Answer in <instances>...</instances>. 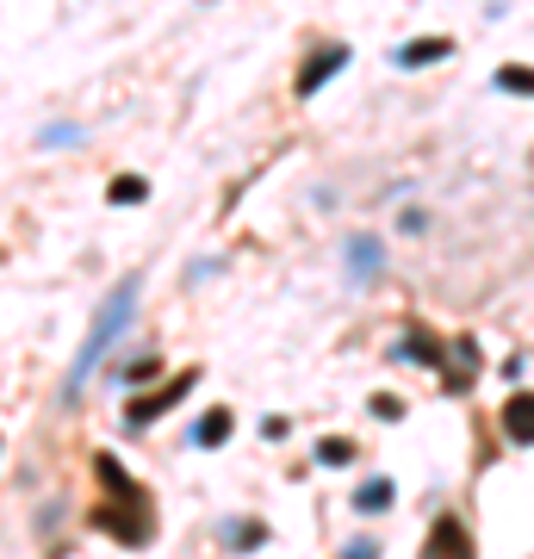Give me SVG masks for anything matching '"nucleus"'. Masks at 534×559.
I'll return each mask as SVG.
<instances>
[{
    "instance_id": "nucleus-11",
    "label": "nucleus",
    "mask_w": 534,
    "mask_h": 559,
    "mask_svg": "<svg viewBox=\"0 0 534 559\" xmlns=\"http://www.w3.org/2000/svg\"><path fill=\"white\" fill-rule=\"evenodd\" d=\"M143 193H150V187H143L138 175H119V180H112V187H106V200H112V205H138Z\"/></svg>"
},
{
    "instance_id": "nucleus-5",
    "label": "nucleus",
    "mask_w": 534,
    "mask_h": 559,
    "mask_svg": "<svg viewBox=\"0 0 534 559\" xmlns=\"http://www.w3.org/2000/svg\"><path fill=\"white\" fill-rule=\"evenodd\" d=\"M336 69H348V44H330V50H317V57L298 69V100H311V94L336 75Z\"/></svg>"
},
{
    "instance_id": "nucleus-16",
    "label": "nucleus",
    "mask_w": 534,
    "mask_h": 559,
    "mask_svg": "<svg viewBox=\"0 0 534 559\" xmlns=\"http://www.w3.org/2000/svg\"><path fill=\"white\" fill-rule=\"evenodd\" d=\"M397 411H404V404H397V399H373V417H385V423H397Z\"/></svg>"
},
{
    "instance_id": "nucleus-6",
    "label": "nucleus",
    "mask_w": 534,
    "mask_h": 559,
    "mask_svg": "<svg viewBox=\"0 0 534 559\" xmlns=\"http://www.w3.org/2000/svg\"><path fill=\"white\" fill-rule=\"evenodd\" d=\"M441 57H454V44L448 38H411V44H397V69H423V62H441Z\"/></svg>"
},
{
    "instance_id": "nucleus-4",
    "label": "nucleus",
    "mask_w": 534,
    "mask_h": 559,
    "mask_svg": "<svg viewBox=\"0 0 534 559\" xmlns=\"http://www.w3.org/2000/svg\"><path fill=\"white\" fill-rule=\"evenodd\" d=\"M423 559H478L466 522H460V516H436V528H429V540H423Z\"/></svg>"
},
{
    "instance_id": "nucleus-3",
    "label": "nucleus",
    "mask_w": 534,
    "mask_h": 559,
    "mask_svg": "<svg viewBox=\"0 0 534 559\" xmlns=\"http://www.w3.org/2000/svg\"><path fill=\"white\" fill-rule=\"evenodd\" d=\"M193 385H199V373H193V367H187V373H175V380H162L156 392H143V399H131L124 423H131V429H150V423H156V417H168V411H175V404L187 399V392H193Z\"/></svg>"
},
{
    "instance_id": "nucleus-10",
    "label": "nucleus",
    "mask_w": 534,
    "mask_h": 559,
    "mask_svg": "<svg viewBox=\"0 0 534 559\" xmlns=\"http://www.w3.org/2000/svg\"><path fill=\"white\" fill-rule=\"evenodd\" d=\"M348 261H355V267H348V274H355V280H373L379 242H373V237H355V242H348Z\"/></svg>"
},
{
    "instance_id": "nucleus-14",
    "label": "nucleus",
    "mask_w": 534,
    "mask_h": 559,
    "mask_svg": "<svg viewBox=\"0 0 534 559\" xmlns=\"http://www.w3.org/2000/svg\"><path fill=\"white\" fill-rule=\"evenodd\" d=\"M317 460H323V466H348V460H355V441H323V448H317Z\"/></svg>"
},
{
    "instance_id": "nucleus-13",
    "label": "nucleus",
    "mask_w": 534,
    "mask_h": 559,
    "mask_svg": "<svg viewBox=\"0 0 534 559\" xmlns=\"http://www.w3.org/2000/svg\"><path fill=\"white\" fill-rule=\"evenodd\" d=\"M156 373H162L156 360H124V367H119V380H124V385H150Z\"/></svg>"
},
{
    "instance_id": "nucleus-9",
    "label": "nucleus",
    "mask_w": 534,
    "mask_h": 559,
    "mask_svg": "<svg viewBox=\"0 0 534 559\" xmlns=\"http://www.w3.org/2000/svg\"><path fill=\"white\" fill-rule=\"evenodd\" d=\"M392 498H397L392 479H367V485L355 491V510H360V516H373V510H392Z\"/></svg>"
},
{
    "instance_id": "nucleus-7",
    "label": "nucleus",
    "mask_w": 534,
    "mask_h": 559,
    "mask_svg": "<svg viewBox=\"0 0 534 559\" xmlns=\"http://www.w3.org/2000/svg\"><path fill=\"white\" fill-rule=\"evenodd\" d=\"M503 436H510V441H522V448L534 441V392H522V399H510V404H503Z\"/></svg>"
},
{
    "instance_id": "nucleus-12",
    "label": "nucleus",
    "mask_w": 534,
    "mask_h": 559,
    "mask_svg": "<svg viewBox=\"0 0 534 559\" xmlns=\"http://www.w3.org/2000/svg\"><path fill=\"white\" fill-rule=\"evenodd\" d=\"M497 87H503V94H534V69L510 62V69H497Z\"/></svg>"
},
{
    "instance_id": "nucleus-8",
    "label": "nucleus",
    "mask_w": 534,
    "mask_h": 559,
    "mask_svg": "<svg viewBox=\"0 0 534 559\" xmlns=\"http://www.w3.org/2000/svg\"><path fill=\"white\" fill-rule=\"evenodd\" d=\"M230 429H237V417H230V411H205V417L193 423V448H218V441H230Z\"/></svg>"
},
{
    "instance_id": "nucleus-2",
    "label": "nucleus",
    "mask_w": 534,
    "mask_h": 559,
    "mask_svg": "<svg viewBox=\"0 0 534 559\" xmlns=\"http://www.w3.org/2000/svg\"><path fill=\"white\" fill-rule=\"evenodd\" d=\"M138 293H143V274H131V280H119V286L99 299L94 323H87V336H81V355H75V367H69V385H62V399H81V385L94 380L99 355L119 342V330L131 323V311H138Z\"/></svg>"
},
{
    "instance_id": "nucleus-15",
    "label": "nucleus",
    "mask_w": 534,
    "mask_h": 559,
    "mask_svg": "<svg viewBox=\"0 0 534 559\" xmlns=\"http://www.w3.org/2000/svg\"><path fill=\"white\" fill-rule=\"evenodd\" d=\"M342 559H379V547H373L367 535H360V540H348V554H342Z\"/></svg>"
},
{
    "instance_id": "nucleus-1",
    "label": "nucleus",
    "mask_w": 534,
    "mask_h": 559,
    "mask_svg": "<svg viewBox=\"0 0 534 559\" xmlns=\"http://www.w3.org/2000/svg\"><path fill=\"white\" fill-rule=\"evenodd\" d=\"M94 479L106 498L87 510V522H94L99 535L124 540V547H150V535H156V516H150V498H143V485L124 473L112 454H94Z\"/></svg>"
}]
</instances>
